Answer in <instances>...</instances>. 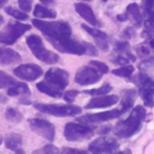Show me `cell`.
I'll list each match as a JSON object with an SVG mask.
<instances>
[{"mask_svg": "<svg viewBox=\"0 0 154 154\" xmlns=\"http://www.w3.org/2000/svg\"><path fill=\"white\" fill-rule=\"evenodd\" d=\"M22 99H20V103H22V105H31V101L28 99V96L26 97H21Z\"/></svg>", "mask_w": 154, "mask_h": 154, "instance_id": "cell-44", "label": "cell"}, {"mask_svg": "<svg viewBox=\"0 0 154 154\" xmlns=\"http://www.w3.org/2000/svg\"><path fill=\"white\" fill-rule=\"evenodd\" d=\"M112 90L111 85L109 84H105L98 89H93V90H88L86 91V94H90V95H95V96H100V95H106Z\"/></svg>", "mask_w": 154, "mask_h": 154, "instance_id": "cell-30", "label": "cell"}, {"mask_svg": "<svg viewBox=\"0 0 154 154\" xmlns=\"http://www.w3.org/2000/svg\"><path fill=\"white\" fill-rule=\"evenodd\" d=\"M5 118L11 122L18 124L23 119V116L18 110L14 109V108H8L7 111H5Z\"/></svg>", "mask_w": 154, "mask_h": 154, "instance_id": "cell-25", "label": "cell"}, {"mask_svg": "<svg viewBox=\"0 0 154 154\" xmlns=\"http://www.w3.org/2000/svg\"><path fill=\"white\" fill-rule=\"evenodd\" d=\"M118 96L117 95H100L92 98L88 103L86 105L85 109L90 110V109H100V108H107L114 106L115 103H118Z\"/></svg>", "mask_w": 154, "mask_h": 154, "instance_id": "cell-15", "label": "cell"}, {"mask_svg": "<svg viewBox=\"0 0 154 154\" xmlns=\"http://www.w3.org/2000/svg\"><path fill=\"white\" fill-rule=\"evenodd\" d=\"M146 117V110L141 106H137L132 110L130 116L117 122L114 128V134L119 138H128L136 134L141 128Z\"/></svg>", "mask_w": 154, "mask_h": 154, "instance_id": "cell-1", "label": "cell"}, {"mask_svg": "<svg viewBox=\"0 0 154 154\" xmlns=\"http://www.w3.org/2000/svg\"><path fill=\"white\" fill-rule=\"evenodd\" d=\"M0 88H1V87H0Z\"/></svg>", "mask_w": 154, "mask_h": 154, "instance_id": "cell-51", "label": "cell"}, {"mask_svg": "<svg viewBox=\"0 0 154 154\" xmlns=\"http://www.w3.org/2000/svg\"><path fill=\"white\" fill-rule=\"evenodd\" d=\"M59 150L53 145H45L42 149L37 150V151H34V153H47V154H55V153H59Z\"/></svg>", "mask_w": 154, "mask_h": 154, "instance_id": "cell-33", "label": "cell"}, {"mask_svg": "<svg viewBox=\"0 0 154 154\" xmlns=\"http://www.w3.org/2000/svg\"><path fill=\"white\" fill-rule=\"evenodd\" d=\"M8 3V0H0V9L3 7V5H5Z\"/></svg>", "mask_w": 154, "mask_h": 154, "instance_id": "cell-46", "label": "cell"}, {"mask_svg": "<svg viewBox=\"0 0 154 154\" xmlns=\"http://www.w3.org/2000/svg\"><path fill=\"white\" fill-rule=\"evenodd\" d=\"M82 28L86 31L87 33L91 35V36L94 37L95 41H96L97 45L98 48L101 50V51H108L109 49V43H108V35L106 34L105 32L103 31H99V30H96V29H93L91 26H87V24H82Z\"/></svg>", "mask_w": 154, "mask_h": 154, "instance_id": "cell-17", "label": "cell"}, {"mask_svg": "<svg viewBox=\"0 0 154 154\" xmlns=\"http://www.w3.org/2000/svg\"><path fill=\"white\" fill-rule=\"evenodd\" d=\"M74 7H75L76 12L79 14L80 17L84 18V19L86 20L87 22H89L91 26H99L98 20H97L96 16H95L94 12H93L92 8H91L90 5H86V3H84V2H77L74 5Z\"/></svg>", "mask_w": 154, "mask_h": 154, "instance_id": "cell-16", "label": "cell"}, {"mask_svg": "<svg viewBox=\"0 0 154 154\" xmlns=\"http://www.w3.org/2000/svg\"><path fill=\"white\" fill-rule=\"evenodd\" d=\"M18 5H19L20 9L26 13L32 11V5H33V0H18Z\"/></svg>", "mask_w": 154, "mask_h": 154, "instance_id": "cell-35", "label": "cell"}, {"mask_svg": "<svg viewBox=\"0 0 154 154\" xmlns=\"http://www.w3.org/2000/svg\"><path fill=\"white\" fill-rule=\"evenodd\" d=\"M61 153H69V154H86L87 151L84 150H78V149H74V148H68V147H63L61 150Z\"/></svg>", "mask_w": 154, "mask_h": 154, "instance_id": "cell-37", "label": "cell"}, {"mask_svg": "<svg viewBox=\"0 0 154 154\" xmlns=\"http://www.w3.org/2000/svg\"><path fill=\"white\" fill-rule=\"evenodd\" d=\"M35 17H39V18H50V19H54L56 17V12L53 11L51 9H48L45 8L40 5H37L34 9L33 12Z\"/></svg>", "mask_w": 154, "mask_h": 154, "instance_id": "cell-24", "label": "cell"}, {"mask_svg": "<svg viewBox=\"0 0 154 154\" xmlns=\"http://www.w3.org/2000/svg\"><path fill=\"white\" fill-rule=\"evenodd\" d=\"M64 137L69 141H82L90 139L94 135V130L87 125L68 122L64 127Z\"/></svg>", "mask_w": 154, "mask_h": 154, "instance_id": "cell-6", "label": "cell"}, {"mask_svg": "<svg viewBox=\"0 0 154 154\" xmlns=\"http://www.w3.org/2000/svg\"><path fill=\"white\" fill-rule=\"evenodd\" d=\"M14 74L22 80L34 82L42 75V69L35 63L20 64L14 69Z\"/></svg>", "mask_w": 154, "mask_h": 154, "instance_id": "cell-12", "label": "cell"}, {"mask_svg": "<svg viewBox=\"0 0 154 154\" xmlns=\"http://www.w3.org/2000/svg\"><path fill=\"white\" fill-rule=\"evenodd\" d=\"M5 147L16 153H23L22 150V136L17 133H9L5 136Z\"/></svg>", "mask_w": 154, "mask_h": 154, "instance_id": "cell-19", "label": "cell"}, {"mask_svg": "<svg viewBox=\"0 0 154 154\" xmlns=\"http://www.w3.org/2000/svg\"><path fill=\"white\" fill-rule=\"evenodd\" d=\"M21 61V56L19 53L8 48H0V64L10 66Z\"/></svg>", "mask_w": 154, "mask_h": 154, "instance_id": "cell-18", "label": "cell"}, {"mask_svg": "<svg viewBox=\"0 0 154 154\" xmlns=\"http://www.w3.org/2000/svg\"><path fill=\"white\" fill-rule=\"evenodd\" d=\"M143 9L148 15V19L154 21V0H143Z\"/></svg>", "mask_w": 154, "mask_h": 154, "instance_id": "cell-31", "label": "cell"}, {"mask_svg": "<svg viewBox=\"0 0 154 154\" xmlns=\"http://www.w3.org/2000/svg\"><path fill=\"white\" fill-rule=\"evenodd\" d=\"M30 94H31L30 88L26 84H22V82H17L13 87L8 89V95L9 96L26 97V96H30Z\"/></svg>", "mask_w": 154, "mask_h": 154, "instance_id": "cell-23", "label": "cell"}, {"mask_svg": "<svg viewBox=\"0 0 154 154\" xmlns=\"http://www.w3.org/2000/svg\"><path fill=\"white\" fill-rule=\"evenodd\" d=\"M150 47H151L152 49H154V37L151 38V40H150Z\"/></svg>", "mask_w": 154, "mask_h": 154, "instance_id": "cell-47", "label": "cell"}, {"mask_svg": "<svg viewBox=\"0 0 154 154\" xmlns=\"http://www.w3.org/2000/svg\"><path fill=\"white\" fill-rule=\"evenodd\" d=\"M82 1H92V0H82Z\"/></svg>", "mask_w": 154, "mask_h": 154, "instance_id": "cell-50", "label": "cell"}, {"mask_svg": "<svg viewBox=\"0 0 154 154\" xmlns=\"http://www.w3.org/2000/svg\"><path fill=\"white\" fill-rule=\"evenodd\" d=\"M117 20L118 21H126L127 19H128V15H127V13L125 14H122V15H117Z\"/></svg>", "mask_w": 154, "mask_h": 154, "instance_id": "cell-42", "label": "cell"}, {"mask_svg": "<svg viewBox=\"0 0 154 154\" xmlns=\"http://www.w3.org/2000/svg\"><path fill=\"white\" fill-rule=\"evenodd\" d=\"M36 87L39 90V92L45 93V94L49 95L51 97H54V98H59V97L62 96L61 90H59L56 87H53V85H51L50 82L48 84L45 82H40L36 85Z\"/></svg>", "mask_w": 154, "mask_h": 154, "instance_id": "cell-21", "label": "cell"}, {"mask_svg": "<svg viewBox=\"0 0 154 154\" xmlns=\"http://www.w3.org/2000/svg\"><path fill=\"white\" fill-rule=\"evenodd\" d=\"M3 21H5V19H3V17L1 15H0V26L3 23Z\"/></svg>", "mask_w": 154, "mask_h": 154, "instance_id": "cell-48", "label": "cell"}, {"mask_svg": "<svg viewBox=\"0 0 154 154\" xmlns=\"http://www.w3.org/2000/svg\"><path fill=\"white\" fill-rule=\"evenodd\" d=\"M31 30L30 24L21 22L10 21L2 30L0 31V43L5 45H14L26 32Z\"/></svg>", "mask_w": 154, "mask_h": 154, "instance_id": "cell-5", "label": "cell"}, {"mask_svg": "<svg viewBox=\"0 0 154 154\" xmlns=\"http://www.w3.org/2000/svg\"><path fill=\"white\" fill-rule=\"evenodd\" d=\"M16 84H17V82H16V80L14 79L13 77L8 75L7 73L3 72V71H0V87H1V88L9 89Z\"/></svg>", "mask_w": 154, "mask_h": 154, "instance_id": "cell-26", "label": "cell"}, {"mask_svg": "<svg viewBox=\"0 0 154 154\" xmlns=\"http://www.w3.org/2000/svg\"><path fill=\"white\" fill-rule=\"evenodd\" d=\"M103 73L93 66H84L75 75V82L79 86H91L101 79Z\"/></svg>", "mask_w": 154, "mask_h": 154, "instance_id": "cell-8", "label": "cell"}, {"mask_svg": "<svg viewBox=\"0 0 154 154\" xmlns=\"http://www.w3.org/2000/svg\"><path fill=\"white\" fill-rule=\"evenodd\" d=\"M111 127L110 126H103V127H100V128L98 129V131H97V133L98 134H100V135H105V134H107V133H109L110 131H111Z\"/></svg>", "mask_w": 154, "mask_h": 154, "instance_id": "cell-40", "label": "cell"}, {"mask_svg": "<svg viewBox=\"0 0 154 154\" xmlns=\"http://www.w3.org/2000/svg\"><path fill=\"white\" fill-rule=\"evenodd\" d=\"M45 78L48 82L59 90H63L69 85V73L59 68H51L45 73Z\"/></svg>", "mask_w": 154, "mask_h": 154, "instance_id": "cell-13", "label": "cell"}, {"mask_svg": "<svg viewBox=\"0 0 154 154\" xmlns=\"http://www.w3.org/2000/svg\"><path fill=\"white\" fill-rule=\"evenodd\" d=\"M26 43H28L29 48L32 51V53L34 54L35 57L40 60V61H43L49 64H53L58 62V60H59V57H58L57 54L45 49V45L42 42V39L38 35L32 34L30 36H28L26 37Z\"/></svg>", "mask_w": 154, "mask_h": 154, "instance_id": "cell-3", "label": "cell"}, {"mask_svg": "<svg viewBox=\"0 0 154 154\" xmlns=\"http://www.w3.org/2000/svg\"><path fill=\"white\" fill-rule=\"evenodd\" d=\"M112 73L119 77H130L134 73V66L128 64V66H124L119 69H115V70L112 71Z\"/></svg>", "mask_w": 154, "mask_h": 154, "instance_id": "cell-28", "label": "cell"}, {"mask_svg": "<svg viewBox=\"0 0 154 154\" xmlns=\"http://www.w3.org/2000/svg\"><path fill=\"white\" fill-rule=\"evenodd\" d=\"M139 95L146 107H154V82L146 74H139Z\"/></svg>", "mask_w": 154, "mask_h": 154, "instance_id": "cell-9", "label": "cell"}, {"mask_svg": "<svg viewBox=\"0 0 154 154\" xmlns=\"http://www.w3.org/2000/svg\"><path fill=\"white\" fill-rule=\"evenodd\" d=\"M78 94H79V92H78V91H75V90L68 91V92H66V94L63 95V99L66 101V103H72L73 101L75 100V98H76V96Z\"/></svg>", "mask_w": 154, "mask_h": 154, "instance_id": "cell-36", "label": "cell"}, {"mask_svg": "<svg viewBox=\"0 0 154 154\" xmlns=\"http://www.w3.org/2000/svg\"><path fill=\"white\" fill-rule=\"evenodd\" d=\"M30 127L35 133H37L40 136L45 137V139L52 141L55 138V127L53 124L45 119H40V118H33L29 119Z\"/></svg>", "mask_w": 154, "mask_h": 154, "instance_id": "cell-11", "label": "cell"}, {"mask_svg": "<svg viewBox=\"0 0 154 154\" xmlns=\"http://www.w3.org/2000/svg\"><path fill=\"white\" fill-rule=\"evenodd\" d=\"M39 1H41L45 5H52V3L55 2V0H39Z\"/></svg>", "mask_w": 154, "mask_h": 154, "instance_id": "cell-45", "label": "cell"}, {"mask_svg": "<svg viewBox=\"0 0 154 154\" xmlns=\"http://www.w3.org/2000/svg\"><path fill=\"white\" fill-rule=\"evenodd\" d=\"M84 43L87 48V54H89V55H91V56H96L97 55V51L94 48V45H92L91 43H88V42H84Z\"/></svg>", "mask_w": 154, "mask_h": 154, "instance_id": "cell-38", "label": "cell"}, {"mask_svg": "<svg viewBox=\"0 0 154 154\" xmlns=\"http://www.w3.org/2000/svg\"><path fill=\"white\" fill-rule=\"evenodd\" d=\"M115 50L119 53H124L128 55V58L134 61L135 57L130 53V45L127 41H118L115 43Z\"/></svg>", "mask_w": 154, "mask_h": 154, "instance_id": "cell-27", "label": "cell"}, {"mask_svg": "<svg viewBox=\"0 0 154 154\" xmlns=\"http://www.w3.org/2000/svg\"><path fill=\"white\" fill-rule=\"evenodd\" d=\"M2 140H3V138H2V135H0V145L2 143Z\"/></svg>", "mask_w": 154, "mask_h": 154, "instance_id": "cell-49", "label": "cell"}, {"mask_svg": "<svg viewBox=\"0 0 154 154\" xmlns=\"http://www.w3.org/2000/svg\"><path fill=\"white\" fill-rule=\"evenodd\" d=\"M119 145L113 138L100 137L89 145V151L92 153H114L118 149Z\"/></svg>", "mask_w": 154, "mask_h": 154, "instance_id": "cell-14", "label": "cell"}, {"mask_svg": "<svg viewBox=\"0 0 154 154\" xmlns=\"http://www.w3.org/2000/svg\"><path fill=\"white\" fill-rule=\"evenodd\" d=\"M138 52H139V54H140V55L146 56V55H148V54L150 53V50L148 49L147 47H140V48H139V50H138Z\"/></svg>", "mask_w": 154, "mask_h": 154, "instance_id": "cell-41", "label": "cell"}, {"mask_svg": "<svg viewBox=\"0 0 154 154\" xmlns=\"http://www.w3.org/2000/svg\"><path fill=\"white\" fill-rule=\"evenodd\" d=\"M124 34L126 35L127 37H131V36H132L133 34H134V32H133V31L131 30L130 28H128V29H126V30H125Z\"/></svg>", "mask_w": 154, "mask_h": 154, "instance_id": "cell-43", "label": "cell"}, {"mask_svg": "<svg viewBox=\"0 0 154 154\" xmlns=\"http://www.w3.org/2000/svg\"><path fill=\"white\" fill-rule=\"evenodd\" d=\"M115 63L117 64H128L129 63V58H126L124 56H117L115 60H113Z\"/></svg>", "mask_w": 154, "mask_h": 154, "instance_id": "cell-39", "label": "cell"}, {"mask_svg": "<svg viewBox=\"0 0 154 154\" xmlns=\"http://www.w3.org/2000/svg\"><path fill=\"white\" fill-rule=\"evenodd\" d=\"M143 28H145L143 33V36L148 37V38H153L154 37V21H152V20H150V19L146 20L145 23H143Z\"/></svg>", "mask_w": 154, "mask_h": 154, "instance_id": "cell-32", "label": "cell"}, {"mask_svg": "<svg viewBox=\"0 0 154 154\" xmlns=\"http://www.w3.org/2000/svg\"><path fill=\"white\" fill-rule=\"evenodd\" d=\"M34 108L42 113H47L53 116L68 117L82 113V108L73 105H55V103H35Z\"/></svg>", "mask_w": 154, "mask_h": 154, "instance_id": "cell-4", "label": "cell"}, {"mask_svg": "<svg viewBox=\"0 0 154 154\" xmlns=\"http://www.w3.org/2000/svg\"><path fill=\"white\" fill-rule=\"evenodd\" d=\"M127 15L128 18H130L131 21L136 26H140L143 23V16L139 12V8L136 3H131L127 7Z\"/></svg>", "mask_w": 154, "mask_h": 154, "instance_id": "cell-22", "label": "cell"}, {"mask_svg": "<svg viewBox=\"0 0 154 154\" xmlns=\"http://www.w3.org/2000/svg\"><path fill=\"white\" fill-rule=\"evenodd\" d=\"M125 112L122 111V109H115L111 110V111H106V112H100V113H95V114H88V115L80 116V117L76 118L77 122H82V124H97V122H109L114 118L119 117L120 115H122Z\"/></svg>", "mask_w": 154, "mask_h": 154, "instance_id": "cell-10", "label": "cell"}, {"mask_svg": "<svg viewBox=\"0 0 154 154\" xmlns=\"http://www.w3.org/2000/svg\"><path fill=\"white\" fill-rule=\"evenodd\" d=\"M90 64L93 66H95V68H96L97 70L100 71L103 74H107V73L109 72V68H108L107 64L103 63V62H101V61H98V60H91Z\"/></svg>", "mask_w": 154, "mask_h": 154, "instance_id": "cell-34", "label": "cell"}, {"mask_svg": "<svg viewBox=\"0 0 154 154\" xmlns=\"http://www.w3.org/2000/svg\"><path fill=\"white\" fill-rule=\"evenodd\" d=\"M136 98V91L135 90H125L122 92V106L120 108L126 113L128 110L132 108Z\"/></svg>", "mask_w": 154, "mask_h": 154, "instance_id": "cell-20", "label": "cell"}, {"mask_svg": "<svg viewBox=\"0 0 154 154\" xmlns=\"http://www.w3.org/2000/svg\"><path fill=\"white\" fill-rule=\"evenodd\" d=\"M5 12H7L10 16L15 18V19L21 20V21H24V20H26L29 18L28 14H26V12H23V11L21 12V11H19V10H16L11 7L5 8Z\"/></svg>", "mask_w": 154, "mask_h": 154, "instance_id": "cell-29", "label": "cell"}, {"mask_svg": "<svg viewBox=\"0 0 154 154\" xmlns=\"http://www.w3.org/2000/svg\"><path fill=\"white\" fill-rule=\"evenodd\" d=\"M33 24L43 33L48 39H66L71 37L72 29L66 21H42L33 19Z\"/></svg>", "mask_w": 154, "mask_h": 154, "instance_id": "cell-2", "label": "cell"}, {"mask_svg": "<svg viewBox=\"0 0 154 154\" xmlns=\"http://www.w3.org/2000/svg\"><path fill=\"white\" fill-rule=\"evenodd\" d=\"M49 42L58 50L61 53H69V54H74V55H84L87 54V48L85 43H80L78 41H75L71 39L70 37L66 39H48Z\"/></svg>", "mask_w": 154, "mask_h": 154, "instance_id": "cell-7", "label": "cell"}]
</instances>
